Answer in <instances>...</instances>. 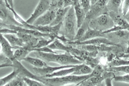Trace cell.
I'll return each instance as SVG.
<instances>
[{
	"label": "cell",
	"mask_w": 129,
	"mask_h": 86,
	"mask_svg": "<svg viewBox=\"0 0 129 86\" xmlns=\"http://www.w3.org/2000/svg\"><path fill=\"white\" fill-rule=\"evenodd\" d=\"M102 72V69L99 66L96 67L93 70L91 73L89 74L87 80L92 77L101 75Z\"/></svg>",
	"instance_id": "8d00e7d4"
},
{
	"label": "cell",
	"mask_w": 129,
	"mask_h": 86,
	"mask_svg": "<svg viewBox=\"0 0 129 86\" xmlns=\"http://www.w3.org/2000/svg\"><path fill=\"white\" fill-rule=\"evenodd\" d=\"M71 44L79 45L91 44L96 45L102 44H106L112 46H119L108 39L101 36L96 37L93 38L82 42H77L73 41L70 42Z\"/></svg>",
	"instance_id": "30bf717a"
},
{
	"label": "cell",
	"mask_w": 129,
	"mask_h": 86,
	"mask_svg": "<svg viewBox=\"0 0 129 86\" xmlns=\"http://www.w3.org/2000/svg\"><path fill=\"white\" fill-rule=\"evenodd\" d=\"M79 4L86 13L89 10L91 6L90 0H79Z\"/></svg>",
	"instance_id": "836d02e7"
},
{
	"label": "cell",
	"mask_w": 129,
	"mask_h": 86,
	"mask_svg": "<svg viewBox=\"0 0 129 86\" xmlns=\"http://www.w3.org/2000/svg\"><path fill=\"white\" fill-rule=\"evenodd\" d=\"M5 64H12V61L1 51L0 45V65Z\"/></svg>",
	"instance_id": "d590c367"
},
{
	"label": "cell",
	"mask_w": 129,
	"mask_h": 86,
	"mask_svg": "<svg viewBox=\"0 0 129 86\" xmlns=\"http://www.w3.org/2000/svg\"><path fill=\"white\" fill-rule=\"evenodd\" d=\"M0 45L1 51L12 61L14 58L13 49H17L16 47L12 46L3 34L0 33Z\"/></svg>",
	"instance_id": "7c38bea8"
},
{
	"label": "cell",
	"mask_w": 129,
	"mask_h": 86,
	"mask_svg": "<svg viewBox=\"0 0 129 86\" xmlns=\"http://www.w3.org/2000/svg\"><path fill=\"white\" fill-rule=\"evenodd\" d=\"M17 32L13 30L7 28H0V33L2 34L9 33H14L16 34Z\"/></svg>",
	"instance_id": "b9f144b4"
},
{
	"label": "cell",
	"mask_w": 129,
	"mask_h": 86,
	"mask_svg": "<svg viewBox=\"0 0 129 86\" xmlns=\"http://www.w3.org/2000/svg\"><path fill=\"white\" fill-rule=\"evenodd\" d=\"M89 74L84 75L71 74L60 77L47 78L45 79L46 85H61L69 83H77L79 85L87 80Z\"/></svg>",
	"instance_id": "3957f363"
},
{
	"label": "cell",
	"mask_w": 129,
	"mask_h": 86,
	"mask_svg": "<svg viewBox=\"0 0 129 86\" xmlns=\"http://www.w3.org/2000/svg\"><path fill=\"white\" fill-rule=\"evenodd\" d=\"M14 66L13 64H5L0 65V68L5 67H13Z\"/></svg>",
	"instance_id": "ee69618b"
},
{
	"label": "cell",
	"mask_w": 129,
	"mask_h": 86,
	"mask_svg": "<svg viewBox=\"0 0 129 86\" xmlns=\"http://www.w3.org/2000/svg\"><path fill=\"white\" fill-rule=\"evenodd\" d=\"M117 13L113 12H109V14L111 18L114 25H119L125 28L128 30L129 22L123 17L117 14Z\"/></svg>",
	"instance_id": "4fadbf2b"
},
{
	"label": "cell",
	"mask_w": 129,
	"mask_h": 86,
	"mask_svg": "<svg viewBox=\"0 0 129 86\" xmlns=\"http://www.w3.org/2000/svg\"><path fill=\"white\" fill-rule=\"evenodd\" d=\"M55 1L58 8L73 6L71 0H56Z\"/></svg>",
	"instance_id": "1f68e13d"
},
{
	"label": "cell",
	"mask_w": 129,
	"mask_h": 86,
	"mask_svg": "<svg viewBox=\"0 0 129 86\" xmlns=\"http://www.w3.org/2000/svg\"><path fill=\"white\" fill-rule=\"evenodd\" d=\"M111 71L120 72L129 74V65H124L110 67L108 69Z\"/></svg>",
	"instance_id": "f1b7e54d"
},
{
	"label": "cell",
	"mask_w": 129,
	"mask_h": 86,
	"mask_svg": "<svg viewBox=\"0 0 129 86\" xmlns=\"http://www.w3.org/2000/svg\"><path fill=\"white\" fill-rule=\"evenodd\" d=\"M0 20L4 24L23 27L15 19L12 12L7 7L5 0H0Z\"/></svg>",
	"instance_id": "8992f818"
},
{
	"label": "cell",
	"mask_w": 129,
	"mask_h": 86,
	"mask_svg": "<svg viewBox=\"0 0 129 86\" xmlns=\"http://www.w3.org/2000/svg\"><path fill=\"white\" fill-rule=\"evenodd\" d=\"M108 13L107 12L103 13L90 20L89 23V27L102 32L113 27L114 23Z\"/></svg>",
	"instance_id": "277c9868"
},
{
	"label": "cell",
	"mask_w": 129,
	"mask_h": 86,
	"mask_svg": "<svg viewBox=\"0 0 129 86\" xmlns=\"http://www.w3.org/2000/svg\"><path fill=\"white\" fill-rule=\"evenodd\" d=\"M10 6L12 8H14V3L13 0H5Z\"/></svg>",
	"instance_id": "7bdbcfd3"
},
{
	"label": "cell",
	"mask_w": 129,
	"mask_h": 86,
	"mask_svg": "<svg viewBox=\"0 0 129 86\" xmlns=\"http://www.w3.org/2000/svg\"><path fill=\"white\" fill-rule=\"evenodd\" d=\"M78 29L77 20L73 6H71L61 22L59 34L67 40H73Z\"/></svg>",
	"instance_id": "7a4b0ae2"
},
{
	"label": "cell",
	"mask_w": 129,
	"mask_h": 86,
	"mask_svg": "<svg viewBox=\"0 0 129 86\" xmlns=\"http://www.w3.org/2000/svg\"><path fill=\"white\" fill-rule=\"evenodd\" d=\"M31 64L34 67L37 68H41L48 65L46 62L38 58H35L27 56L23 60Z\"/></svg>",
	"instance_id": "603a6c76"
},
{
	"label": "cell",
	"mask_w": 129,
	"mask_h": 86,
	"mask_svg": "<svg viewBox=\"0 0 129 86\" xmlns=\"http://www.w3.org/2000/svg\"><path fill=\"white\" fill-rule=\"evenodd\" d=\"M29 52L26 48L21 47L16 49L14 52V57L18 61L21 62L27 56Z\"/></svg>",
	"instance_id": "cb8c5ba5"
},
{
	"label": "cell",
	"mask_w": 129,
	"mask_h": 86,
	"mask_svg": "<svg viewBox=\"0 0 129 86\" xmlns=\"http://www.w3.org/2000/svg\"><path fill=\"white\" fill-rule=\"evenodd\" d=\"M93 69L83 63L77 65L75 71L71 74L77 75H84L91 73Z\"/></svg>",
	"instance_id": "ffe728a7"
},
{
	"label": "cell",
	"mask_w": 129,
	"mask_h": 86,
	"mask_svg": "<svg viewBox=\"0 0 129 86\" xmlns=\"http://www.w3.org/2000/svg\"><path fill=\"white\" fill-rule=\"evenodd\" d=\"M26 49L29 52L33 51L44 53H57L56 52L53 51L52 50L49 48L47 46L39 48H30Z\"/></svg>",
	"instance_id": "d6a6232c"
},
{
	"label": "cell",
	"mask_w": 129,
	"mask_h": 86,
	"mask_svg": "<svg viewBox=\"0 0 129 86\" xmlns=\"http://www.w3.org/2000/svg\"><path fill=\"white\" fill-rule=\"evenodd\" d=\"M82 48L89 53L92 52L97 50L98 45L93 44H88L83 45Z\"/></svg>",
	"instance_id": "f35d334b"
},
{
	"label": "cell",
	"mask_w": 129,
	"mask_h": 86,
	"mask_svg": "<svg viewBox=\"0 0 129 86\" xmlns=\"http://www.w3.org/2000/svg\"><path fill=\"white\" fill-rule=\"evenodd\" d=\"M55 39L54 38H40L38 40L36 44L34 46L31 48H39L46 46L52 42Z\"/></svg>",
	"instance_id": "83f0119b"
},
{
	"label": "cell",
	"mask_w": 129,
	"mask_h": 86,
	"mask_svg": "<svg viewBox=\"0 0 129 86\" xmlns=\"http://www.w3.org/2000/svg\"><path fill=\"white\" fill-rule=\"evenodd\" d=\"M9 28L17 32H21L25 33L36 38H55L50 34L43 33L37 30L34 29L26 28L13 25H9Z\"/></svg>",
	"instance_id": "ba28073f"
},
{
	"label": "cell",
	"mask_w": 129,
	"mask_h": 86,
	"mask_svg": "<svg viewBox=\"0 0 129 86\" xmlns=\"http://www.w3.org/2000/svg\"><path fill=\"white\" fill-rule=\"evenodd\" d=\"M14 66L17 67L19 69V72L18 75L22 77H26L31 78L43 83V77H39L33 74L26 69L20 62L14 58L12 61Z\"/></svg>",
	"instance_id": "9c48e42d"
},
{
	"label": "cell",
	"mask_w": 129,
	"mask_h": 86,
	"mask_svg": "<svg viewBox=\"0 0 129 86\" xmlns=\"http://www.w3.org/2000/svg\"><path fill=\"white\" fill-rule=\"evenodd\" d=\"M37 58L45 62H52L63 65H77L83 63V62L78 59L70 53L58 54L51 53H44L34 51Z\"/></svg>",
	"instance_id": "6da1fadb"
},
{
	"label": "cell",
	"mask_w": 129,
	"mask_h": 86,
	"mask_svg": "<svg viewBox=\"0 0 129 86\" xmlns=\"http://www.w3.org/2000/svg\"><path fill=\"white\" fill-rule=\"evenodd\" d=\"M56 0H51L52 2H54V1H55Z\"/></svg>",
	"instance_id": "7dc6e473"
},
{
	"label": "cell",
	"mask_w": 129,
	"mask_h": 86,
	"mask_svg": "<svg viewBox=\"0 0 129 86\" xmlns=\"http://www.w3.org/2000/svg\"><path fill=\"white\" fill-rule=\"evenodd\" d=\"M3 35L12 46L17 48L24 47V44L18 37L16 34L9 33Z\"/></svg>",
	"instance_id": "5bb4252c"
},
{
	"label": "cell",
	"mask_w": 129,
	"mask_h": 86,
	"mask_svg": "<svg viewBox=\"0 0 129 86\" xmlns=\"http://www.w3.org/2000/svg\"><path fill=\"white\" fill-rule=\"evenodd\" d=\"M89 20H90L86 18L82 25L78 28L75 37L73 40V41L79 40L83 36L89 27Z\"/></svg>",
	"instance_id": "44dd1931"
},
{
	"label": "cell",
	"mask_w": 129,
	"mask_h": 86,
	"mask_svg": "<svg viewBox=\"0 0 129 86\" xmlns=\"http://www.w3.org/2000/svg\"><path fill=\"white\" fill-rule=\"evenodd\" d=\"M77 65H63L58 67H51L47 65L41 68L34 67L33 69L36 73L43 77L60 69L74 67Z\"/></svg>",
	"instance_id": "8fae6325"
},
{
	"label": "cell",
	"mask_w": 129,
	"mask_h": 86,
	"mask_svg": "<svg viewBox=\"0 0 129 86\" xmlns=\"http://www.w3.org/2000/svg\"><path fill=\"white\" fill-rule=\"evenodd\" d=\"M69 52L75 57H79L85 58L89 55V53L85 50H80L71 47H69Z\"/></svg>",
	"instance_id": "484cf974"
},
{
	"label": "cell",
	"mask_w": 129,
	"mask_h": 86,
	"mask_svg": "<svg viewBox=\"0 0 129 86\" xmlns=\"http://www.w3.org/2000/svg\"><path fill=\"white\" fill-rule=\"evenodd\" d=\"M51 0H39L33 12L26 21L28 23L32 24L39 17L47 11L50 7Z\"/></svg>",
	"instance_id": "52a82bcc"
},
{
	"label": "cell",
	"mask_w": 129,
	"mask_h": 86,
	"mask_svg": "<svg viewBox=\"0 0 129 86\" xmlns=\"http://www.w3.org/2000/svg\"><path fill=\"white\" fill-rule=\"evenodd\" d=\"M76 66L60 69L54 72L52 74L47 75L45 77L47 78H52L60 77L66 76L73 73L75 70Z\"/></svg>",
	"instance_id": "ac0fdd59"
},
{
	"label": "cell",
	"mask_w": 129,
	"mask_h": 86,
	"mask_svg": "<svg viewBox=\"0 0 129 86\" xmlns=\"http://www.w3.org/2000/svg\"><path fill=\"white\" fill-rule=\"evenodd\" d=\"M114 81L117 82H120L129 83V74L123 76H114L113 77Z\"/></svg>",
	"instance_id": "74e56055"
},
{
	"label": "cell",
	"mask_w": 129,
	"mask_h": 86,
	"mask_svg": "<svg viewBox=\"0 0 129 86\" xmlns=\"http://www.w3.org/2000/svg\"><path fill=\"white\" fill-rule=\"evenodd\" d=\"M89 79L92 83H97L101 82L104 79V77L101 75L98 76L92 77Z\"/></svg>",
	"instance_id": "60d3db41"
},
{
	"label": "cell",
	"mask_w": 129,
	"mask_h": 86,
	"mask_svg": "<svg viewBox=\"0 0 129 86\" xmlns=\"http://www.w3.org/2000/svg\"><path fill=\"white\" fill-rule=\"evenodd\" d=\"M102 32L101 31L91 28L89 27L82 37L79 40L74 41L82 42L101 36L102 35Z\"/></svg>",
	"instance_id": "9a60e30c"
},
{
	"label": "cell",
	"mask_w": 129,
	"mask_h": 86,
	"mask_svg": "<svg viewBox=\"0 0 129 86\" xmlns=\"http://www.w3.org/2000/svg\"><path fill=\"white\" fill-rule=\"evenodd\" d=\"M70 7L58 8L56 12L54 20L49 25L54 26L61 22Z\"/></svg>",
	"instance_id": "e0dca14e"
},
{
	"label": "cell",
	"mask_w": 129,
	"mask_h": 86,
	"mask_svg": "<svg viewBox=\"0 0 129 86\" xmlns=\"http://www.w3.org/2000/svg\"><path fill=\"white\" fill-rule=\"evenodd\" d=\"M129 0H124L122 2L120 12L123 16L129 13Z\"/></svg>",
	"instance_id": "e575fe53"
},
{
	"label": "cell",
	"mask_w": 129,
	"mask_h": 86,
	"mask_svg": "<svg viewBox=\"0 0 129 86\" xmlns=\"http://www.w3.org/2000/svg\"><path fill=\"white\" fill-rule=\"evenodd\" d=\"M12 68L13 70L11 73L0 78V86L5 85L18 74L19 72V68L15 66Z\"/></svg>",
	"instance_id": "7402d4cb"
},
{
	"label": "cell",
	"mask_w": 129,
	"mask_h": 86,
	"mask_svg": "<svg viewBox=\"0 0 129 86\" xmlns=\"http://www.w3.org/2000/svg\"><path fill=\"white\" fill-rule=\"evenodd\" d=\"M27 85L29 86H41L45 85L42 82L26 77H22Z\"/></svg>",
	"instance_id": "4dcf8cb0"
},
{
	"label": "cell",
	"mask_w": 129,
	"mask_h": 86,
	"mask_svg": "<svg viewBox=\"0 0 129 86\" xmlns=\"http://www.w3.org/2000/svg\"><path fill=\"white\" fill-rule=\"evenodd\" d=\"M77 20L78 28L82 24L85 20L86 13L79 4L73 6Z\"/></svg>",
	"instance_id": "2e32d148"
},
{
	"label": "cell",
	"mask_w": 129,
	"mask_h": 86,
	"mask_svg": "<svg viewBox=\"0 0 129 86\" xmlns=\"http://www.w3.org/2000/svg\"><path fill=\"white\" fill-rule=\"evenodd\" d=\"M58 9L55 1L52 2L49 9L37 18L32 24L43 26L50 25L54 20Z\"/></svg>",
	"instance_id": "5b68a950"
},
{
	"label": "cell",
	"mask_w": 129,
	"mask_h": 86,
	"mask_svg": "<svg viewBox=\"0 0 129 86\" xmlns=\"http://www.w3.org/2000/svg\"><path fill=\"white\" fill-rule=\"evenodd\" d=\"M6 86H27L24 81L22 77L18 75L11 80L6 84Z\"/></svg>",
	"instance_id": "4316f807"
},
{
	"label": "cell",
	"mask_w": 129,
	"mask_h": 86,
	"mask_svg": "<svg viewBox=\"0 0 129 86\" xmlns=\"http://www.w3.org/2000/svg\"><path fill=\"white\" fill-rule=\"evenodd\" d=\"M124 0H122V2Z\"/></svg>",
	"instance_id": "c3c4849f"
},
{
	"label": "cell",
	"mask_w": 129,
	"mask_h": 86,
	"mask_svg": "<svg viewBox=\"0 0 129 86\" xmlns=\"http://www.w3.org/2000/svg\"><path fill=\"white\" fill-rule=\"evenodd\" d=\"M47 46L52 50H59L69 52V47L66 46L57 40H54Z\"/></svg>",
	"instance_id": "d4e9b609"
},
{
	"label": "cell",
	"mask_w": 129,
	"mask_h": 86,
	"mask_svg": "<svg viewBox=\"0 0 129 86\" xmlns=\"http://www.w3.org/2000/svg\"><path fill=\"white\" fill-rule=\"evenodd\" d=\"M122 0H109L106 8L109 12L119 13L120 11Z\"/></svg>",
	"instance_id": "d6986e66"
},
{
	"label": "cell",
	"mask_w": 129,
	"mask_h": 86,
	"mask_svg": "<svg viewBox=\"0 0 129 86\" xmlns=\"http://www.w3.org/2000/svg\"><path fill=\"white\" fill-rule=\"evenodd\" d=\"M73 3V6H74L79 4V0H71Z\"/></svg>",
	"instance_id": "f6af8a7d"
},
{
	"label": "cell",
	"mask_w": 129,
	"mask_h": 86,
	"mask_svg": "<svg viewBox=\"0 0 129 86\" xmlns=\"http://www.w3.org/2000/svg\"><path fill=\"white\" fill-rule=\"evenodd\" d=\"M91 5L95 4L98 0H90Z\"/></svg>",
	"instance_id": "bcb514c9"
},
{
	"label": "cell",
	"mask_w": 129,
	"mask_h": 86,
	"mask_svg": "<svg viewBox=\"0 0 129 86\" xmlns=\"http://www.w3.org/2000/svg\"><path fill=\"white\" fill-rule=\"evenodd\" d=\"M129 64L128 61L125 60L120 59L116 58L113 60L108 63V65L110 67H111L128 65Z\"/></svg>",
	"instance_id": "f546056e"
},
{
	"label": "cell",
	"mask_w": 129,
	"mask_h": 86,
	"mask_svg": "<svg viewBox=\"0 0 129 86\" xmlns=\"http://www.w3.org/2000/svg\"><path fill=\"white\" fill-rule=\"evenodd\" d=\"M112 33H114L117 37H122L128 36L129 30H123Z\"/></svg>",
	"instance_id": "ab89813d"
}]
</instances>
